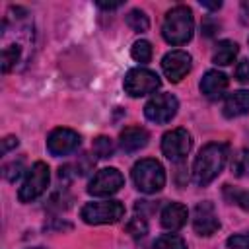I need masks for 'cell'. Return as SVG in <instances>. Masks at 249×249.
Segmentation results:
<instances>
[{"label":"cell","instance_id":"obj_34","mask_svg":"<svg viewBox=\"0 0 249 249\" xmlns=\"http://www.w3.org/2000/svg\"><path fill=\"white\" fill-rule=\"evenodd\" d=\"M29 249H43V247H29Z\"/></svg>","mask_w":249,"mask_h":249},{"label":"cell","instance_id":"obj_22","mask_svg":"<svg viewBox=\"0 0 249 249\" xmlns=\"http://www.w3.org/2000/svg\"><path fill=\"white\" fill-rule=\"evenodd\" d=\"M91 148H93L95 156H97V158H103V160H105V158H111L113 152H115V144H113V140H111L109 136H97V138L93 140Z\"/></svg>","mask_w":249,"mask_h":249},{"label":"cell","instance_id":"obj_6","mask_svg":"<svg viewBox=\"0 0 249 249\" xmlns=\"http://www.w3.org/2000/svg\"><path fill=\"white\" fill-rule=\"evenodd\" d=\"M123 86H124V91L128 95L142 97V95L154 93L161 86V80L158 78L156 72H152L148 68H132L126 72Z\"/></svg>","mask_w":249,"mask_h":249},{"label":"cell","instance_id":"obj_27","mask_svg":"<svg viewBox=\"0 0 249 249\" xmlns=\"http://www.w3.org/2000/svg\"><path fill=\"white\" fill-rule=\"evenodd\" d=\"M228 247L230 249H249V231L247 233H235L228 237Z\"/></svg>","mask_w":249,"mask_h":249},{"label":"cell","instance_id":"obj_13","mask_svg":"<svg viewBox=\"0 0 249 249\" xmlns=\"http://www.w3.org/2000/svg\"><path fill=\"white\" fill-rule=\"evenodd\" d=\"M226 88H228V78L218 70H208L200 80V91L208 99H218L226 91Z\"/></svg>","mask_w":249,"mask_h":249},{"label":"cell","instance_id":"obj_20","mask_svg":"<svg viewBox=\"0 0 249 249\" xmlns=\"http://www.w3.org/2000/svg\"><path fill=\"white\" fill-rule=\"evenodd\" d=\"M130 54H132V58H134L136 62H140V64L150 62V58H152V45H150L148 41H144V39H138V41L132 45Z\"/></svg>","mask_w":249,"mask_h":249},{"label":"cell","instance_id":"obj_15","mask_svg":"<svg viewBox=\"0 0 249 249\" xmlns=\"http://www.w3.org/2000/svg\"><path fill=\"white\" fill-rule=\"evenodd\" d=\"M187 206L181 204V202H169L163 210H161V226L165 230H181L185 224H187Z\"/></svg>","mask_w":249,"mask_h":249},{"label":"cell","instance_id":"obj_11","mask_svg":"<svg viewBox=\"0 0 249 249\" xmlns=\"http://www.w3.org/2000/svg\"><path fill=\"white\" fill-rule=\"evenodd\" d=\"M80 146V134L72 128H54L47 138V150L53 156H66Z\"/></svg>","mask_w":249,"mask_h":249},{"label":"cell","instance_id":"obj_29","mask_svg":"<svg viewBox=\"0 0 249 249\" xmlns=\"http://www.w3.org/2000/svg\"><path fill=\"white\" fill-rule=\"evenodd\" d=\"M218 27H220L218 21H212L210 18H206V19L202 21V33H204L206 37H212V35L218 31Z\"/></svg>","mask_w":249,"mask_h":249},{"label":"cell","instance_id":"obj_14","mask_svg":"<svg viewBox=\"0 0 249 249\" xmlns=\"http://www.w3.org/2000/svg\"><path fill=\"white\" fill-rule=\"evenodd\" d=\"M148 140H150V134H148V130L142 128V126H126V128L121 132V136H119L121 148H123L124 152H128V154L142 150V148L148 144Z\"/></svg>","mask_w":249,"mask_h":249},{"label":"cell","instance_id":"obj_23","mask_svg":"<svg viewBox=\"0 0 249 249\" xmlns=\"http://www.w3.org/2000/svg\"><path fill=\"white\" fill-rule=\"evenodd\" d=\"M126 23H128L134 31H138V33H142V31H146V29L150 27L148 16H146L144 12H140V10H130L128 16H126Z\"/></svg>","mask_w":249,"mask_h":249},{"label":"cell","instance_id":"obj_16","mask_svg":"<svg viewBox=\"0 0 249 249\" xmlns=\"http://www.w3.org/2000/svg\"><path fill=\"white\" fill-rule=\"evenodd\" d=\"M245 113H249V91L239 89V91L230 93L224 101V115L228 119H233V117H241Z\"/></svg>","mask_w":249,"mask_h":249},{"label":"cell","instance_id":"obj_18","mask_svg":"<svg viewBox=\"0 0 249 249\" xmlns=\"http://www.w3.org/2000/svg\"><path fill=\"white\" fill-rule=\"evenodd\" d=\"M21 58V47L19 45H6L2 49V72H10Z\"/></svg>","mask_w":249,"mask_h":249},{"label":"cell","instance_id":"obj_25","mask_svg":"<svg viewBox=\"0 0 249 249\" xmlns=\"http://www.w3.org/2000/svg\"><path fill=\"white\" fill-rule=\"evenodd\" d=\"M21 171H23V161L21 160H14V161H10V163H4V167H2V175L10 181V183H14V181H18L19 179V175H21Z\"/></svg>","mask_w":249,"mask_h":249},{"label":"cell","instance_id":"obj_28","mask_svg":"<svg viewBox=\"0 0 249 249\" xmlns=\"http://www.w3.org/2000/svg\"><path fill=\"white\" fill-rule=\"evenodd\" d=\"M235 78H237L239 82H243V84H249V58H245V60H241V62L237 64V68H235Z\"/></svg>","mask_w":249,"mask_h":249},{"label":"cell","instance_id":"obj_10","mask_svg":"<svg viewBox=\"0 0 249 249\" xmlns=\"http://www.w3.org/2000/svg\"><path fill=\"white\" fill-rule=\"evenodd\" d=\"M193 228L198 235H212L220 230V220L212 202H198L193 210Z\"/></svg>","mask_w":249,"mask_h":249},{"label":"cell","instance_id":"obj_5","mask_svg":"<svg viewBox=\"0 0 249 249\" xmlns=\"http://www.w3.org/2000/svg\"><path fill=\"white\" fill-rule=\"evenodd\" d=\"M49 177H51L49 165H47L45 161H35V163L31 165V169L27 171L25 181H23L21 187H19L18 198H19L21 202H31V200H35L37 196H41V195L47 191V187H49Z\"/></svg>","mask_w":249,"mask_h":249},{"label":"cell","instance_id":"obj_32","mask_svg":"<svg viewBox=\"0 0 249 249\" xmlns=\"http://www.w3.org/2000/svg\"><path fill=\"white\" fill-rule=\"evenodd\" d=\"M97 6H99V8H103V10H117V8H121V6H123V2H119V4H107V2H97Z\"/></svg>","mask_w":249,"mask_h":249},{"label":"cell","instance_id":"obj_12","mask_svg":"<svg viewBox=\"0 0 249 249\" xmlns=\"http://www.w3.org/2000/svg\"><path fill=\"white\" fill-rule=\"evenodd\" d=\"M161 70L169 82H179L191 70V54L185 51H171L161 58Z\"/></svg>","mask_w":249,"mask_h":249},{"label":"cell","instance_id":"obj_21","mask_svg":"<svg viewBox=\"0 0 249 249\" xmlns=\"http://www.w3.org/2000/svg\"><path fill=\"white\" fill-rule=\"evenodd\" d=\"M154 249H187L185 241L175 233H163L156 239Z\"/></svg>","mask_w":249,"mask_h":249},{"label":"cell","instance_id":"obj_8","mask_svg":"<svg viewBox=\"0 0 249 249\" xmlns=\"http://www.w3.org/2000/svg\"><path fill=\"white\" fill-rule=\"evenodd\" d=\"M123 185H124L123 173L119 169H115V167H105V169H99L93 175V179L88 185V193L91 196H111Z\"/></svg>","mask_w":249,"mask_h":249},{"label":"cell","instance_id":"obj_17","mask_svg":"<svg viewBox=\"0 0 249 249\" xmlns=\"http://www.w3.org/2000/svg\"><path fill=\"white\" fill-rule=\"evenodd\" d=\"M237 53H239L237 43L224 39V41H220V43L214 47L212 62H214V64H220V66H228V64L233 62V58L237 56Z\"/></svg>","mask_w":249,"mask_h":249},{"label":"cell","instance_id":"obj_3","mask_svg":"<svg viewBox=\"0 0 249 249\" xmlns=\"http://www.w3.org/2000/svg\"><path fill=\"white\" fill-rule=\"evenodd\" d=\"M132 181L136 185L138 191L152 195L163 189L165 185V171L161 167V163L158 160L152 158H144L140 161L134 163L132 167Z\"/></svg>","mask_w":249,"mask_h":249},{"label":"cell","instance_id":"obj_30","mask_svg":"<svg viewBox=\"0 0 249 249\" xmlns=\"http://www.w3.org/2000/svg\"><path fill=\"white\" fill-rule=\"evenodd\" d=\"M14 146H18V138L16 136H6L4 140H2V154H6L10 148H14Z\"/></svg>","mask_w":249,"mask_h":249},{"label":"cell","instance_id":"obj_19","mask_svg":"<svg viewBox=\"0 0 249 249\" xmlns=\"http://www.w3.org/2000/svg\"><path fill=\"white\" fill-rule=\"evenodd\" d=\"M231 173L235 177H249V150H239L231 160Z\"/></svg>","mask_w":249,"mask_h":249},{"label":"cell","instance_id":"obj_4","mask_svg":"<svg viewBox=\"0 0 249 249\" xmlns=\"http://www.w3.org/2000/svg\"><path fill=\"white\" fill-rule=\"evenodd\" d=\"M124 206L119 200H97L84 204L80 216L86 224H115L123 218Z\"/></svg>","mask_w":249,"mask_h":249},{"label":"cell","instance_id":"obj_26","mask_svg":"<svg viewBox=\"0 0 249 249\" xmlns=\"http://www.w3.org/2000/svg\"><path fill=\"white\" fill-rule=\"evenodd\" d=\"M126 231H128L132 237H144L146 231H148V226H146L144 216H134V218L126 224Z\"/></svg>","mask_w":249,"mask_h":249},{"label":"cell","instance_id":"obj_9","mask_svg":"<svg viewBox=\"0 0 249 249\" xmlns=\"http://www.w3.org/2000/svg\"><path fill=\"white\" fill-rule=\"evenodd\" d=\"M191 146H193V140H191V134L185 128H173V130L165 132L163 138H161V152L171 161L185 160Z\"/></svg>","mask_w":249,"mask_h":249},{"label":"cell","instance_id":"obj_24","mask_svg":"<svg viewBox=\"0 0 249 249\" xmlns=\"http://www.w3.org/2000/svg\"><path fill=\"white\" fill-rule=\"evenodd\" d=\"M224 193H226L228 200H231V202L239 204V206H241L243 210H247V212H249V191H235L233 187L226 185Z\"/></svg>","mask_w":249,"mask_h":249},{"label":"cell","instance_id":"obj_33","mask_svg":"<svg viewBox=\"0 0 249 249\" xmlns=\"http://www.w3.org/2000/svg\"><path fill=\"white\" fill-rule=\"evenodd\" d=\"M241 8H243L245 12H249V2H243V4H241Z\"/></svg>","mask_w":249,"mask_h":249},{"label":"cell","instance_id":"obj_31","mask_svg":"<svg viewBox=\"0 0 249 249\" xmlns=\"http://www.w3.org/2000/svg\"><path fill=\"white\" fill-rule=\"evenodd\" d=\"M200 6H204V8H208V10H218V8H222V2L218 0V2H206V0H200Z\"/></svg>","mask_w":249,"mask_h":249},{"label":"cell","instance_id":"obj_7","mask_svg":"<svg viewBox=\"0 0 249 249\" xmlns=\"http://www.w3.org/2000/svg\"><path fill=\"white\" fill-rule=\"evenodd\" d=\"M177 109H179V101L175 95L158 93L144 105V115L148 121H152L156 124H165L175 117Z\"/></svg>","mask_w":249,"mask_h":249},{"label":"cell","instance_id":"obj_2","mask_svg":"<svg viewBox=\"0 0 249 249\" xmlns=\"http://www.w3.org/2000/svg\"><path fill=\"white\" fill-rule=\"evenodd\" d=\"M193 29H195V19H193V12L187 6H175L167 12L163 27H161V35L169 45H185L187 41H191L193 37Z\"/></svg>","mask_w":249,"mask_h":249},{"label":"cell","instance_id":"obj_1","mask_svg":"<svg viewBox=\"0 0 249 249\" xmlns=\"http://www.w3.org/2000/svg\"><path fill=\"white\" fill-rule=\"evenodd\" d=\"M226 160H228V144H222V142H210L206 144L195 163H193V179L196 185L204 187L208 183H212L220 171L224 169L226 165Z\"/></svg>","mask_w":249,"mask_h":249}]
</instances>
